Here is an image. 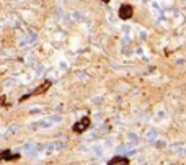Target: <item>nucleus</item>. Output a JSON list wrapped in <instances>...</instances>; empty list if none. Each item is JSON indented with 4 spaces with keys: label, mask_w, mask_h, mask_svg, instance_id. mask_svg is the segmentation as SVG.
Returning <instances> with one entry per match:
<instances>
[{
    "label": "nucleus",
    "mask_w": 186,
    "mask_h": 165,
    "mask_svg": "<svg viewBox=\"0 0 186 165\" xmlns=\"http://www.w3.org/2000/svg\"><path fill=\"white\" fill-rule=\"evenodd\" d=\"M88 126H90V118L83 116L78 123H75V124H74V131L75 132H83V131H87V129H88Z\"/></svg>",
    "instance_id": "f257e3e1"
},
{
    "label": "nucleus",
    "mask_w": 186,
    "mask_h": 165,
    "mask_svg": "<svg viewBox=\"0 0 186 165\" xmlns=\"http://www.w3.org/2000/svg\"><path fill=\"white\" fill-rule=\"evenodd\" d=\"M108 165H129V160L126 157H113L111 160L108 162Z\"/></svg>",
    "instance_id": "7ed1b4c3"
},
{
    "label": "nucleus",
    "mask_w": 186,
    "mask_h": 165,
    "mask_svg": "<svg viewBox=\"0 0 186 165\" xmlns=\"http://www.w3.org/2000/svg\"><path fill=\"white\" fill-rule=\"evenodd\" d=\"M119 16H121L123 20H129L131 16H132V7H131L129 3L121 5V8H119Z\"/></svg>",
    "instance_id": "f03ea898"
}]
</instances>
